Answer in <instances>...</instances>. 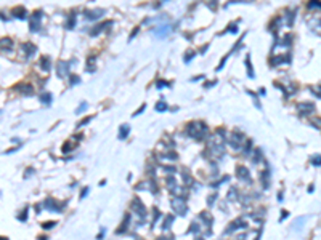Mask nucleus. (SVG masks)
<instances>
[{"mask_svg":"<svg viewBox=\"0 0 321 240\" xmlns=\"http://www.w3.org/2000/svg\"><path fill=\"white\" fill-rule=\"evenodd\" d=\"M56 72H58L60 77H66L67 72H69V66H67V63H58V66H56Z\"/></svg>","mask_w":321,"mask_h":240,"instance_id":"nucleus-3","label":"nucleus"},{"mask_svg":"<svg viewBox=\"0 0 321 240\" xmlns=\"http://www.w3.org/2000/svg\"><path fill=\"white\" fill-rule=\"evenodd\" d=\"M85 107H87V106H85V103H84V104L80 106V107L77 109V114H79V112H82V110H85Z\"/></svg>","mask_w":321,"mask_h":240,"instance_id":"nucleus-11","label":"nucleus"},{"mask_svg":"<svg viewBox=\"0 0 321 240\" xmlns=\"http://www.w3.org/2000/svg\"><path fill=\"white\" fill-rule=\"evenodd\" d=\"M169 32H170V27H169V26H159L157 29H154V31H153V34H154L156 37L164 38V37H167Z\"/></svg>","mask_w":321,"mask_h":240,"instance_id":"nucleus-1","label":"nucleus"},{"mask_svg":"<svg viewBox=\"0 0 321 240\" xmlns=\"http://www.w3.org/2000/svg\"><path fill=\"white\" fill-rule=\"evenodd\" d=\"M312 162H313V165H321V157H315Z\"/></svg>","mask_w":321,"mask_h":240,"instance_id":"nucleus-10","label":"nucleus"},{"mask_svg":"<svg viewBox=\"0 0 321 240\" xmlns=\"http://www.w3.org/2000/svg\"><path fill=\"white\" fill-rule=\"evenodd\" d=\"M40 18H42V15L39 12L34 13L32 21H31V31H39V27H40Z\"/></svg>","mask_w":321,"mask_h":240,"instance_id":"nucleus-2","label":"nucleus"},{"mask_svg":"<svg viewBox=\"0 0 321 240\" xmlns=\"http://www.w3.org/2000/svg\"><path fill=\"white\" fill-rule=\"evenodd\" d=\"M42 69L45 72H48V69H50V61H48V58H43L42 59Z\"/></svg>","mask_w":321,"mask_h":240,"instance_id":"nucleus-6","label":"nucleus"},{"mask_svg":"<svg viewBox=\"0 0 321 240\" xmlns=\"http://www.w3.org/2000/svg\"><path fill=\"white\" fill-rule=\"evenodd\" d=\"M128 131H130V128H128V125H124V127H121L119 139H125V138H127V135H128Z\"/></svg>","mask_w":321,"mask_h":240,"instance_id":"nucleus-4","label":"nucleus"},{"mask_svg":"<svg viewBox=\"0 0 321 240\" xmlns=\"http://www.w3.org/2000/svg\"><path fill=\"white\" fill-rule=\"evenodd\" d=\"M166 85H167L166 82H157V87H166Z\"/></svg>","mask_w":321,"mask_h":240,"instance_id":"nucleus-12","label":"nucleus"},{"mask_svg":"<svg viewBox=\"0 0 321 240\" xmlns=\"http://www.w3.org/2000/svg\"><path fill=\"white\" fill-rule=\"evenodd\" d=\"M236 175L241 176V178H246L247 175H249V171H247V168H244V166H238V170H236Z\"/></svg>","mask_w":321,"mask_h":240,"instance_id":"nucleus-5","label":"nucleus"},{"mask_svg":"<svg viewBox=\"0 0 321 240\" xmlns=\"http://www.w3.org/2000/svg\"><path fill=\"white\" fill-rule=\"evenodd\" d=\"M42 101L47 103V104H50V101H52V96H50V94H43V96H42Z\"/></svg>","mask_w":321,"mask_h":240,"instance_id":"nucleus-7","label":"nucleus"},{"mask_svg":"<svg viewBox=\"0 0 321 240\" xmlns=\"http://www.w3.org/2000/svg\"><path fill=\"white\" fill-rule=\"evenodd\" d=\"M166 109H167V106L164 103H159V104L156 106V110H166Z\"/></svg>","mask_w":321,"mask_h":240,"instance_id":"nucleus-8","label":"nucleus"},{"mask_svg":"<svg viewBox=\"0 0 321 240\" xmlns=\"http://www.w3.org/2000/svg\"><path fill=\"white\" fill-rule=\"evenodd\" d=\"M69 82H71V83H79V77H77V75L69 77Z\"/></svg>","mask_w":321,"mask_h":240,"instance_id":"nucleus-9","label":"nucleus"}]
</instances>
